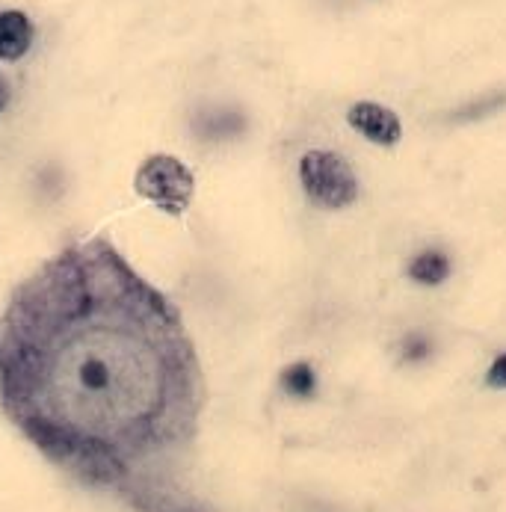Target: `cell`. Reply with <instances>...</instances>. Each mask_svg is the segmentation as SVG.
<instances>
[{"instance_id":"7","label":"cell","mask_w":506,"mask_h":512,"mask_svg":"<svg viewBox=\"0 0 506 512\" xmlns=\"http://www.w3.org/2000/svg\"><path fill=\"white\" fill-rule=\"evenodd\" d=\"M504 104H506V92H492V95H486V98H477V101H471V104L459 107V110L453 113V122H477V119H483V116H489V113L501 110Z\"/></svg>"},{"instance_id":"2","label":"cell","mask_w":506,"mask_h":512,"mask_svg":"<svg viewBox=\"0 0 506 512\" xmlns=\"http://www.w3.org/2000/svg\"><path fill=\"white\" fill-rule=\"evenodd\" d=\"M299 181L305 196L329 211L347 208L359 196V181L350 163L332 151H308L299 160Z\"/></svg>"},{"instance_id":"8","label":"cell","mask_w":506,"mask_h":512,"mask_svg":"<svg viewBox=\"0 0 506 512\" xmlns=\"http://www.w3.org/2000/svg\"><path fill=\"white\" fill-rule=\"evenodd\" d=\"M282 385H285V391L293 394V397H308L314 391V370H311V365H305V362L290 365L282 373Z\"/></svg>"},{"instance_id":"9","label":"cell","mask_w":506,"mask_h":512,"mask_svg":"<svg viewBox=\"0 0 506 512\" xmlns=\"http://www.w3.org/2000/svg\"><path fill=\"white\" fill-rule=\"evenodd\" d=\"M486 382L492 385V388H506V353H501L492 367H489V373H486Z\"/></svg>"},{"instance_id":"11","label":"cell","mask_w":506,"mask_h":512,"mask_svg":"<svg viewBox=\"0 0 506 512\" xmlns=\"http://www.w3.org/2000/svg\"><path fill=\"white\" fill-rule=\"evenodd\" d=\"M9 101H12V86H9V80L0 74V113L9 107Z\"/></svg>"},{"instance_id":"5","label":"cell","mask_w":506,"mask_h":512,"mask_svg":"<svg viewBox=\"0 0 506 512\" xmlns=\"http://www.w3.org/2000/svg\"><path fill=\"white\" fill-rule=\"evenodd\" d=\"M33 45V24L24 12L9 9L0 12V60L15 63L21 60Z\"/></svg>"},{"instance_id":"6","label":"cell","mask_w":506,"mask_h":512,"mask_svg":"<svg viewBox=\"0 0 506 512\" xmlns=\"http://www.w3.org/2000/svg\"><path fill=\"white\" fill-rule=\"evenodd\" d=\"M409 276H412L415 282H421V285H441V282L450 276V261H447L444 252L427 249V252H421V255L412 258Z\"/></svg>"},{"instance_id":"4","label":"cell","mask_w":506,"mask_h":512,"mask_svg":"<svg viewBox=\"0 0 506 512\" xmlns=\"http://www.w3.org/2000/svg\"><path fill=\"white\" fill-rule=\"evenodd\" d=\"M347 122L362 137H367L370 143H376V146H397L400 137H403V125H400L397 113L382 107V104H376V101L353 104L350 113H347Z\"/></svg>"},{"instance_id":"1","label":"cell","mask_w":506,"mask_h":512,"mask_svg":"<svg viewBox=\"0 0 506 512\" xmlns=\"http://www.w3.org/2000/svg\"><path fill=\"white\" fill-rule=\"evenodd\" d=\"M205 373L178 305L107 237L69 243L0 311V409L45 459L137 512H196Z\"/></svg>"},{"instance_id":"10","label":"cell","mask_w":506,"mask_h":512,"mask_svg":"<svg viewBox=\"0 0 506 512\" xmlns=\"http://www.w3.org/2000/svg\"><path fill=\"white\" fill-rule=\"evenodd\" d=\"M403 353H406V359H424V356L430 353V344H427L424 338H409Z\"/></svg>"},{"instance_id":"3","label":"cell","mask_w":506,"mask_h":512,"mask_svg":"<svg viewBox=\"0 0 506 512\" xmlns=\"http://www.w3.org/2000/svg\"><path fill=\"white\" fill-rule=\"evenodd\" d=\"M134 190L154 202L160 211L172 214V217H181L190 202H193V190H196V181H193V172L172 154H151L143 166L137 169V178H134Z\"/></svg>"}]
</instances>
